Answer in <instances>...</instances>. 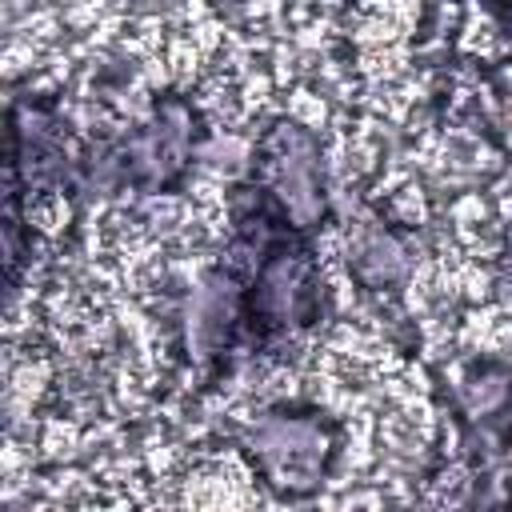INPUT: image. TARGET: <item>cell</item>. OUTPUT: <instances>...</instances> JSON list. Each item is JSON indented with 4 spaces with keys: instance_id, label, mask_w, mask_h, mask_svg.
Wrapping results in <instances>:
<instances>
[{
    "instance_id": "2",
    "label": "cell",
    "mask_w": 512,
    "mask_h": 512,
    "mask_svg": "<svg viewBox=\"0 0 512 512\" xmlns=\"http://www.w3.org/2000/svg\"><path fill=\"white\" fill-rule=\"evenodd\" d=\"M272 188L280 196V204L288 208L292 220L308 224L320 216V160H316V144L296 132V128H280L276 144H272Z\"/></svg>"
},
{
    "instance_id": "1",
    "label": "cell",
    "mask_w": 512,
    "mask_h": 512,
    "mask_svg": "<svg viewBox=\"0 0 512 512\" xmlns=\"http://www.w3.org/2000/svg\"><path fill=\"white\" fill-rule=\"evenodd\" d=\"M256 456L280 476V484H316L328 460V436L296 416H272L252 432Z\"/></svg>"
},
{
    "instance_id": "3",
    "label": "cell",
    "mask_w": 512,
    "mask_h": 512,
    "mask_svg": "<svg viewBox=\"0 0 512 512\" xmlns=\"http://www.w3.org/2000/svg\"><path fill=\"white\" fill-rule=\"evenodd\" d=\"M352 264H356V276L364 284L388 288L404 272V248L384 228H360L352 240Z\"/></svg>"
}]
</instances>
